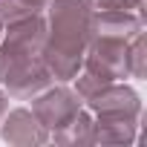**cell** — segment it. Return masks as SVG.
Returning <instances> with one entry per match:
<instances>
[]
</instances>
